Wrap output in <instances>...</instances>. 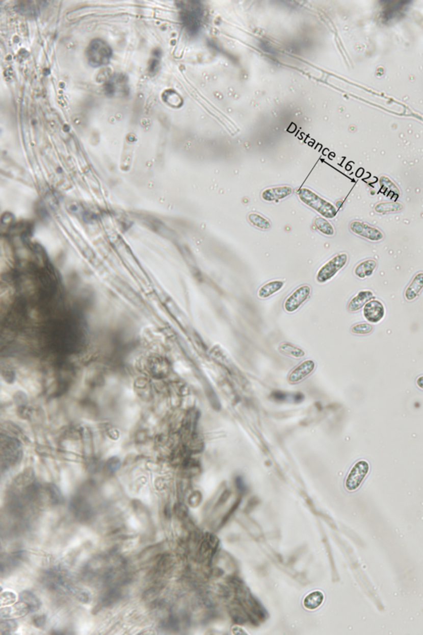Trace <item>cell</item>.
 I'll use <instances>...</instances> for the list:
<instances>
[{
	"label": "cell",
	"instance_id": "obj_1",
	"mask_svg": "<svg viewBox=\"0 0 423 635\" xmlns=\"http://www.w3.org/2000/svg\"><path fill=\"white\" fill-rule=\"evenodd\" d=\"M298 194L302 202L308 207L312 208V210L318 212L324 218H333L336 216L337 210L336 207L332 203H330L329 201L323 199L312 190L303 188L299 190Z\"/></svg>",
	"mask_w": 423,
	"mask_h": 635
},
{
	"label": "cell",
	"instance_id": "obj_2",
	"mask_svg": "<svg viewBox=\"0 0 423 635\" xmlns=\"http://www.w3.org/2000/svg\"><path fill=\"white\" fill-rule=\"evenodd\" d=\"M88 61L93 67H99L109 63L113 57V50L107 42L102 39H94L86 50Z\"/></svg>",
	"mask_w": 423,
	"mask_h": 635
},
{
	"label": "cell",
	"instance_id": "obj_3",
	"mask_svg": "<svg viewBox=\"0 0 423 635\" xmlns=\"http://www.w3.org/2000/svg\"><path fill=\"white\" fill-rule=\"evenodd\" d=\"M371 472V464L364 459L354 463L345 479V489L348 492H355L360 489L365 478Z\"/></svg>",
	"mask_w": 423,
	"mask_h": 635
},
{
	"label": "cell",
	"instance_id": "obj_4",
	"mask_svg": "<svg viewBox=\"0 0 423 635\" xmlns=\"http://www.w3.org/2000/svg\"><path fill=\"white\" fill-rule=\"evenodd\" d=\"M347 262L348 255L347 253H339L335 256L319 269L316 273V282L323 284L332 279L347 265Z\"/></svg>",
	"mask_w": 423,
	"mask_h": 635
},
{
	"label": "cell",
	"instance_id": "obj_5",
	"mask_svg": "<svg viewBox=\"0 0 423 635\" xmlns=\"http://www.w3.org/2000/svg\"><path fill=\"white\" fill-rule=\"evenodd\" d=\"M350 230L354 234L371 242H380L384 238V234L381 230L360 221L351 222Z\"/></svg>",
	"mask_w": 423,
	"mask_h": 635
},
{
	"label": "cell",
	"instance_id": "obj_6",
	"mask_svg": "<svg viewBox=\"0 0 423 635\" xmlns=\"http://www.w3.org/2000/svg\"><path fill=\"white\" fill-rule=\"evenodd\" d=\"M311 292H312V289L308 285H304L297 288L285 299L284 303V310L288 313H294L297 311L309 298Z\"/></svg>",
	"mask_w": 423,
	"mask_h": 635
},
{
	"label": "cell",
	"instance_id": "obj_7",
	"mask_svg": "<svg viewBox=\"0 0 423 635\" xmlns=\"http://www.w3.org/2000/svg\"><path fill=\"white\" fill-rule=\"evenodd\" d=\"M363 315L369 323H380L385 315V308L380 300L372 299L364 306Z\"/></svg>",
	"mask_w": 423,
	"mask_h": 635
},
{
	"label": "cell",
	"instance_id": "obj_8",
	"mask_svg": "<svg viewBox=\"0 0 423 635\" xmlns=\"http://www.w3.org/2000/svg\"><path fill=\"white\" fill-rule=\"evenodd\" d=\"M104 90L105 94L109 96L127 94L128 90L126 77L123 74H114L105 83Z\"/></svg>",
	"mask_w": 423,
	"mask_h": 635
},
{
	"label": "cell",
	"instance_id": "obj_9",
	"mask_svg": "<svg viewBox=\"0 0 423 635\" xmlns=\"http://www.w3.org/2000/svg\"><path fill=\"white\" fill-rule=\"evenodd\" d=\"M182 6L179 7L181 9L182 22H183L184 26L187 28L188 30L194 32L196 31L197 27H198V21H199V13L198 9L196 7L192 6L190 3H180Z\"/></svg>",
	"mask_w": 423,
	"mask_h": 635
},
{
	"label": "cell",
	"instance_id": "obj_10",
	"mask_svg": "<svg viewBox=\"0 0 423 635\" xmlns=\"http://www.w3.org/2000/svg\"><path fill=\"white\" fill-rule=\"evenodd\" d=\"M315 367H316V364L313 361H304L291 371L288 375V382L291 384H297V383L301 382L313 372Z\"/></svg>",
	"mask_w": 423,
	"mask_h": 635
},
{
	"label": "cell",
	"instance_id": "obj_11",
	"mask_svg": "<svg viewBox=\"0 0 423 635\" xmlns=\"http://www.w3.org/2000/svg\"><path fill=\"white\" fill-rule=\"evenodd\" d=\"M293 193V189L289 186H278V187L269 188L265 190L261 194L262 199L267 202L281 200L289 196Z\"/></svg>",
	"mask_w": 423,
	"mask_h": 635
},
{
	"label": "cell",
	"instance_id": "obj_12",
	"mask_svg": "<svg viewBox=\"0 0 423 635\" xmlns=\"http://www.w3.org/2000/svg\"><path fill=\"white\" fill-rule=\"evenodd\" d=\"M423 291V272H418L415 275L410 284L404 292V298L406 300L411 302L418 298Z\"/></svg>",
	"mask_w": 423,
	"mask_h": 635
},
{
	"label": "cell",
	"instance_id": "obj_13",
	"mask_svg": "<svg viewBox=\"0 0 423 635\" xmlns=\"http://www.w3.org/2000/svg\"><path fill=\"white\" fill-rule=\"evenodd\" d=\"M374 294L371 291H361L357 295L351 299L348 303V310L350 312H357L362 309L366 303L373 299Z\"/></svg>",
	"mask_w": 423,
	"mask_h": 635
},
{
	"label": "cell",
	"instance_id": "obj_14",
	"mask_svg": "<svg viewBox=\"0 0 423 635\" xmlns=\"http://www.w3.org/2000/svg\"><path fill=\"white\" fill-rule=\"evenodd\" d=\"M46 5V2H35V1H24L17 3L15 9L18 13L28 16H35L41 12V9Z\"/></svg>",
	"mask_w": 423,
	"mask_h": 635
},
{
	"label": "cell",
	"instance_id": "obj_15",
	"mask_svg": "<svg viewBox=\"0 0 423 635\" xmlns=\"http://www.w3.org/2000/svg\"><path fill=\"white\" fill-rule=\"evenodd\" d=\"M377 267V262L374 259H368V260L361 262L357 265L355 268V275L360 279H365V278L369 277L373 275L374 271Z\"/></svg>",
	"mask_w": 423,
	"mask_h": 635
},
{
	"label": "cell",
	"instance_id": "obj_16",
	"mask_svg": "<svg viewBox=\"0 0 423 635\" xmlns=\"http://www.w3.org/2000/svg\"><path fill=\"white\" fill-rule=\"evenodd\" d=\"M284 286V282L283 281H279V280L271 281L260 287L257 293L258 296L260 299H267L279 292Z\"/></svg>",
	"mask_w": 423,
	"mask_h": 635
},
{
	"label": "cell",
	"instance_id": "obj_17",
	"mask_svg": "<svg viewBox=\"0 0 423 635\" xmlns=\"http://www.w3.org/2000/svg\"><path fill=\"white\" fill-rule=\"evenodd\" d=\"M324 599V595L320 591L310 592L303 599V606L308 611H314L323 605Z\"/></svg>",
	"mask_w": 423,
	"mask_h": 635
},
{
	"label": "cell",
	"instance_id": "obj_18",
	"mask_svg": "<svg viewBox=\"0 0 423 635\" xmlns=\"http://www.w3.org/2000/svg\"><path fill=\"white\" fill-rule=\"evenodd\" d=\"M248 220L251 224L260 230H268L271 227V222L267 218L256 213L249 214Z\"/></svg>",
	"mask_w": 423,
	"mask_h": 635
},
{
	"label": "cell",
	"instance_id": "obj_19",
	"mask_svg": "<svg viewBox=\"0 0 423 635\" xmlns=\"http://www.w3.org/2000/svg\"><path fill=\"white\" fill-rule=\"evenodd\" d=\"M403 210H404V206L402 204L395 203V202L380 203L375 207V212L381 214L395 213V212L401 211Z\"/></svg>",
	"mask_w": 423,
	"mask_h": 635
},
{
	"label": "cell",
	"instance_id": "obj_20",
	"mask_svg": "<svg viewBox=\"0 0 423 635\" xmlns=\"http://www.w3.org/2000/svg\"><path fill=\"white\" fill-rule=\"evenodd\" d=\"M314 223L316 228L326 236L332 237L335 234V228L326 218L319 217L315 219Z\"/></svg>",
	"mask_w": 423,
	"mask_h": 635
},
{
	"label": "cell",
	"instance_id": "obj_21",
	"mask_svg": "<svg viewBox=\"0 0 423 635\" xmlns=\"http://www.w3.org/2000/svg\"><path fill=\"white\" fill-rule=\"evenodd\" d=\"M279 350L282 353L295 358H303L305 355L304 351L290 343H282L279 347Z\"/></svg>",
	"mask_w": 423,
	"mask_h": 635
},
{
	"label": "cell",
	"instance_id": "obj_22",
	"mask_svg": "<svg viewBox=\"0 0 423 635\" xmlns=\"http://www.w3.org/2000/svg\"><path fill=\"white\" fill-rule=\"evenodd\" d=\"M21 599H22V602H24L26 604L27 607L29 608V611H35V609L39 608V600H37V597L33 594L30 593V592H23L21 595Z\"/></svg>",
	"mask_w": 423,
	"mask_h": 635
},
{
	"label": "cell",
	"instance_id": "obj_23",
	"mask_svg": "<svg viewBox=\"0 0 423 635\" xmlns=\"http://www.w3.org/2000/svg\"><path fill=\"white\" fill-rule=\"evenodd\" d=\"M351 331L352 334H356V335H367L372 333L373 326L371 325V323H357L352 326Z\"/></svg>",
	"mask_w": 423,
	"mask_h": 635
},
{
	"label": "cell",
	"instance_id": "obj_24",
	"mask_svg": "<svg viewBox=\"0 0 423 635\" xmlns=\"http://www.w3.org/2000/svg\"><path fill=\"white\" fill-rule=\"evenodd\" d=\"M163 98L165 102H166L168 105H173V106H178V105H179V101H180V98H179V95L175 92L172 91V90H168V91L165 92L163 94Z\"/></svg>",
	"mask_w": 423,
	"mask_h": 635
},
{
	"label": "cell",
	"instance_id": "obj_25",
	"mask_svg": "<svg viewBox=\"0 0 423 635\" xmlns=\"http://www.w3.org/2000/svg\"><path fill=\"white\" fill-rule=\"evenodd\" d=\"M49 491H50V497H51L52 500H54L55 502L61 503V500H63V497L61 496V493H60L57 487L51 486L50 489H49Z\"/></svg>",
	"mask_w": 423,
	"mask_h": 635
},
{
	"label": "cell",
	"instance_id": "obj_26",
	"mask_svg": "<svg viewBox=\"0 0 423 635\" xmlns=\"http://www.w3.org/2000/svg\"><path fill=\"white\" fill-rule=\"evenodd\" d=\"M33 623L35 624V626L38 627V628H42V626H44L45 623H46V617L43 616H36L34 618V620H33Z\"/></svg>",
	"mask_w": 423,
	"mask_h": 635
},
{
	"label": "cell",
	"instance_id": "obj_27",
	"mask_svg": "<svg viewBox=\"0 0 423 635\" xmlns=\"http://www.w3.org/2000/svg\"><path fill=\"white\" fill-rule=\"evenodd\" d=\"M416 386L417 388L423 391V375H419L418 377L416 379Z\"/></svg>",
	"mask_w": 423,
	"mask_h": 635
},
{
	"label": "cell",
	"instance_id": "obj_28",
	"mask_svg": "<svg viewBox=\"0 0 423 635\" xmlns=\"http://www.w3.org/2000/svg\"><path fill=\"white\" fill-rule=\"evenodd\" d=\"M285 397V395H284L283 392H280V391H276V392L274 393V398H275V399L283 400V399H284Z\"/></svg>",
	"mask_w": 423,
	"mask_h": 635
}]
</instances>
